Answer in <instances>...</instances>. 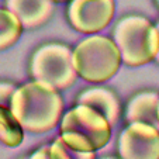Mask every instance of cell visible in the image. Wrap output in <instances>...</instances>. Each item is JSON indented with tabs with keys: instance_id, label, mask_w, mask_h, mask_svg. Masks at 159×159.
I'll use <instances>...</instances> for the list:
<instances>
[{
	"instance_id": "6da1fadb",
	"label": "cell",
	"mask_w": 159,
	"mask_h": 159,
	"mask_svg": "<svg viewBox=\"0 0 159 159\" xmlns=\"http://www.w3.org/2000/svg\"><path fill=\"white\" fill-rule=\"evenodd\" d=\"M10 110L23 129L41 134L51 131L59 124L63 100L52 86L33 80L16 89Z\"/></svg>"
},
{
	"instance_id": "7a4b0ae2",
	"label": "cell",
	"mask_w": 159,
	"mask_h": 159,
	"mask_svg": "<svg viewBox=\"0 0 159 159\" xmlns=\"http://www.w3.org/2000/svg\"><path fill=\"white\" fill-rule=\"evenodd\" d=\"M113 41L118 47L121 61L128 66H141L156 59L159 35L148 18L129 14L120 18L113 30Z\"/></svg>"
},
{
	"instance_id": "3957f363",
	"label": "cell",
	"mask_w": 159,
	"mask_h": 159,
	"mask_svg": "<svg viewBox=\"0 0 159 159\" xmlns=\"http://www.w3.org/2000/svg\"><path fill=\"white\" fill-rule=\"evenodd\" d=\"M61 138L72 148L84 152H96L111 138V124L94 108L76 104L66 111L59 124Z\"/></svg>"
},
{
	"instance_id": "277c9868",
	"label": "cell",
	"mask_w": 159,
	"mask_h": 159,
	"mask_svg": "<svg viewBox=\"0 0 159 159\" xmlns=\"http://www.w3.org/2000/svg\"><path fill=\"white\" fill-rule=\"evenodd\" d=\"M121 54L111 38L90 35L73 49V66L78 76L92 83H102L117 73L121 65Z\"/></svg>"
},
{
	"instance_id": "5b68a950",
	"label": "cell",
	"mask_w": 159,
	"mask_h": 159,
	"mask_svg": "<svg viewBox=\"0 0 159 159\" xmlns=\"http://www.w3.org/2000/svg\"><path fill=\"white\" fill-rule=\"evenodd\" d=\"M30 76L57 90L68 89L78 78L73 66V51L59 42L41 45L30 59Z\"/></svg>"
},
{
	"instance_id": "8992f818",
	"label": "cell",
	"mask_w": 159,
	"mask_h": 159,
	"mask_svg": "<svg viewBox=\"0 0 159 159\" xmlns=\"http://www.w3.org/2000/svg\"><path fill=\"white\" fill-rule=\"evenodd\" d=\"M120 159H159V129L148 123H129L118 137Z\"/></svg>"
},
{
	"instance_id": "52a82bcc",
	"label": "cell",
	"mask_w": 159,
	"mask_h": 159,
	"mask_svg": "<svg viewBox=\"0 0 159 159\" xmlns=\"http://www.w3.org/2000/svg\"><path fill=\"white\" fill-rule=\"evenodd\" d=\"M114 11V0H70L68 20L79 33L96 34L110 24Z\"/></svg>"
},
{
	"instance_id": "ba28073f",
	"label": "cell",
	"mask_w": 159,
	"mask_h": 159,
	"mask_svg": "<svg viewBox=\"0 0 159 159\" xmlns=\"http://www.w3.org/2000/svg\"><path fill=\"white\" fill-rule=\"evenodd\" d=\"M9 9L20 20L24 28H35L45 24L54 13L51 0H6Z\"/></svg>"
},
{
	"instance_id": "9c48e42d",
	"label": "cell",
	"mask_w": 159,
	"mask_h": 159,
	"mask_svg": "<svg viewBox=\"0 0 159 159\" xmlns=\"http://www.w3.org/2000/svg\"><path fill=\"white\" fill-rule=\"evenodd\" d=\"M76 104H84L94 108L107 118L111 127L117 123L120 117V100L113 90L106 87H90L83 90L76 97Z\"/></svg>"
},
{
	"instance_id": "30bf717a",
	"label": "cell",
	"mask_w": 159,
	"mask_h": 159,
	"mask_svg": "<svg viewBox=\"0 0 159 159\" xmlns=\"http://www.w3.org/2000/svg\"><path fill=\"white\" fill-rule=\"evenodd\" d=\"M158 106L159 93L152 90H144L134 94L127 103L125 107V123H148L159 125L158 123Z\"/></svg>"
},
{
	"instance_id": "8fae6325",
	"label": "cell",
	"mask_w": 159,
	"mask_h": 159,
	"mask_svg": "<svg viewBox=\"0 0 159 159\" xmlns=\"http://www.w3.org/2000/svg\"><path fill=\"white\" fill-rule=\"evenodd\" d=\"M24 139V129L9 107L0 106V141L9 148H16Z\"/></svg>"
},
{
	"instance_id": "7c38bea8",
	"label": "cell",
	"mask_w": 159,
	"mask_h": 159,
	"mask_svg": "<svg viewBox=\"0 0 159 159\" xmlns=\"http://www.w3.org/2000/svg\"><path fill=\"white\" fill-rule=\"evenodd\" d=\"M23 24L9 9H0V51L16 44L23 33Z\"/></svg>"
},
{
	"instance_id": "4fadbf2b",
	"label": "cell",
	"mask_w": 159,
	"mask_h": 159,
	"mask_svg": "<svg viewBox=\"0 0 159 159\" xmlns=\"http://www.w3.org/2000/svg\"><path fill=\"white\" fill-rule=\"evenodd\" d=\"M51 159H96V152H84L68 145L62 138H57L49 145Z\"/></svg>"
},
{
	"instance_id": "5bb4252c",
	"label": "cell",
	"mask_w": 159,
	"mask_h": 159,
	"mask_svg": "<svg viewBox=\"0 0 159 159\" xmlns=\"http://www.w3.org/2000/svg\"><path fill=\"white\" fill-rule=\"evenodd\" d=\"M17 87L9 82H0V106L9 107L11 106V100L14 96V92Z\"/></svg>"
},
{
	"instance_id": "9a60e30c",
	"label": "cell",
	"mask_w": 159,
	"mask_h": 159,
	"mask_svg": "<svg viewBox=\"0 0 159 159\" xmlns=\"http://www.w3.org/2000/svg\"><path fill=\"white\" fill-rule=\"evenodd\" d=\"M28 159H51L49 145H44V147L38 148L34 153H31V156H28Z\"/></svg>"
},
{
	"instance_id": "2e32d148",
	"label": "cell",
	"mask_w": 159,
	"mask_h": 159,
	"mask_svg": "<svg viewBox=\"0 0 159 159\" xmlns=\"http://www.w3.org/2000/svg\"><path fill=\"white\" fill-rule=\"evenodd\" d=\"M155 27H156V31H158V35H159V21L155 24ZM156 61L159 62V51H158V55H156Z\"/></svg>"
},
{
	"instance_id": "e0dca14e",
	"label": "cell",
	"mask_w": 159,
	"mask_h": 159,
	"mask_svg": "<svg viewBox=\"0 0 159 159\" xmlns=\"http://www.w3.org/2000/svg\"><path fill=\"white\" fill-rule=\"evenodd\" d=\"M54 3H63V2H68V0H51Z\"/></svg>"
},
{
	"instance_id": "ac0fdd59",
	"label": "cell",
	"mask_w": 159,
	"mask_h": 159,
	"mask_svg": "<svg viewBox=\"0 0 159 159\" xmlns=\"http://www.w3.org/2000/svg\"><path fill=\"white\" fill-rule=\"evenodd\" d=\"M102 159H116V158H113V156H106V158H102Z\"/></svg>"
},
{
	"instance_id": "d6986e66",
	"label": "cell",
	"mask_w": 159,
	"mask_h": 159,
	"mask_svg": "<svg viewBox=\"0 0 159 159\" xmlns=\"http://www.w3.org/2000/svg\"><path fill=\"white\" fill-rule=\"evenodd\" d=\"M158 123H159V106H158Z\"/></svg>"
},
{
	"instance_id": "ffe728a7",
	"label": "cell",
	"mask_w": 159,
	"mask_h": 159,
	"mask_svg": "<svg viewBox=\"0 0 159 159\" xmlns=\"http://www.w3.org/2000/svg\"><path fill=\"white\" fill-rule=\"evenodd\" d=\"M156 4H158V7H159V0H156Z\"/></svg>"
},
{
	"instance_id": "44dd1931",
	"label": "cell",
	"mask_w": 159,
	"mask_h": 159,
	"mask_svg": "<svg viewBox=\"0 0 159 159\" xmlns=\"http://www.w3.org/2000/svg\"><path fill=\"white\" fill-rule=\"evenodd\" d=\"M23 159H28V158H23Z\"/></svg>"
}]
</instances>
